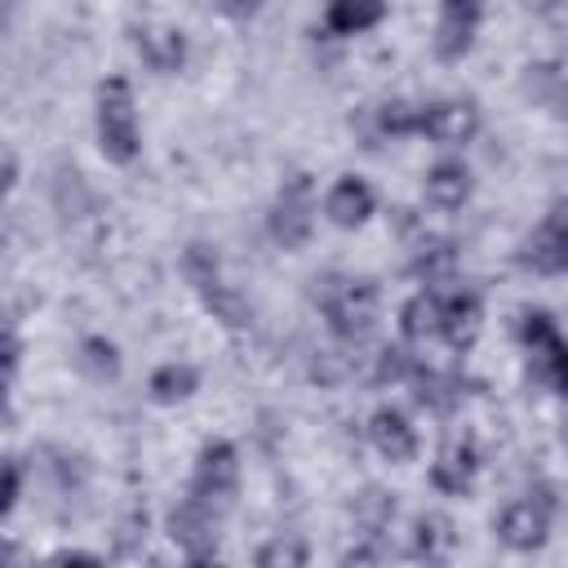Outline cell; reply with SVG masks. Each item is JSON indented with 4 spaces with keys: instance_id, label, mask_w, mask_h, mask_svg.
<instances>
[{
    "instance_id": "1",
    "label": "cell",
    "mask_w": 568,
    "mask_h": 568,
    "mask_svg": "<svg viewBox=\"0 0 568 568\" xmlns=\"http://www.w3.org/2000/svg\"><path fill=\"white\" fill-rule=\"evenodd\" d=\"M315 302L328 315V328L346 342H359L373 333L377 324V284L373 280H355V275H324L315 280Z\"/></svg>"
},
{
    "instance_id": "2",
    "label": "cell",
    "mask_w": 568,
    "mask_h": 568,
    "mask_svg": "<svg viewBox=\"0 0 568 568\" xmlns=\"http://www.w3.org/2000/svg\"><path fill=\"white\" fill-rule=\"evenodd\" d=\"M98 146L106 160L129 164L138 160V106L124 75H111L98 84Z\"/></svg>"
},
{
    "instance_id": "3",
    "label": "cell",
    "mask_w": 568,
    "mask_h": 568,
    "mask_svg": "<svg viewBox=\"0 0 568 568\" xmlns=\"http://www.w3.org/2000/svg\"><path fill=\"white\" fill-rule=\"evenodd\" d=\"M519 342L528 351V377L550 386V390H559L564 386V337L555 328V315L541 311V306L537 311L528 306L519 315Z\"/></svg>"
},
{
    "instance_id": "4",
    "label": "cell",
    "mask_w": 568,
    "mask_h": 568,
    "mask_svg": "<svg viewBox=\"0 0 568 568\" xmlns=\"http://www.w3.org/2000/svg\"><path fill=\"white\" fill-rule=\"evenodd\" d=\"M240 484V457L226 439H213L200 448L195 457V475H191V501H200L204 510H226Z\"/></svg>"
},
{
    "instance_id": "5",
    "label": "cell",
    "mask_w": 568,
    "mask_h": 568,
    "mask_svg": "<svg viewBox=\"0 0 568 568\" xmlns=\"http://www.w3.org/2000/svg\"><path fill=\"white\" fill-rule=\"evenodd\" d=\"M555 506H559L555 488L541 484L528 501H510V506L501 510V519H497V537H501L510 550H537V546H546Z\"/></svg>"
},
{
    "instance_id": "6",
    "label": "cell",
    "mask_w": 568,
    "mask_h": 568,
    "mask_svg": "<svg viewBox=\"0 0 568 568\" xmlns=\"http://www.w3.org/2000/svg\"><path fill=\"white\" fill-rule=\"evenodd\" d=\"M311 226H315L311 178H306V173H293V178L280 186V200H275V209H271V235H275V244L297 248V244H306Z\"/></svg>"
},
{
    "instance_id": "7",
    "label": "cell",
    "mask_w": 568,
    "mask_h": 568,
    "mask_svg": "<svg viewBox=\"0 0 568 568\" xmlns=\"http://www.w3.org/2000/svg\"><path fill=\"white\" fill-rule=\"evenodd\" d=\"M519 266L532 275H559L568 266V226H564V204H555L546 213V222L524 240L519 248Z\"/></svg>"
},
{
    "instance_id": "8",
    "label": "cell",
    "mask_w": 568,
    "mask_h": 568,
    "mask_svg": "<svg viewBox=\"0 0 568 568\" xmlns=\"http://www.w3.org/2000/svg\"><path fill=\"white\" fill-rule=\"evenodd\" d=\"M417 129L444 146H462L475 138L479 129V106L470 98H444V102H430L426 111H417Z\"/></svg>"
},
{
    "instance_id": "9",
    "label": "cell",
    "mask_w": 568,
    "mask_h": 568,
    "mask_svg": "<svg viewBox=\"0 0 568 568\" xmlns=\"http://www.w3.org/2000/svg\"><path fill=\"white\" fill-rule=\"evenodd\" d=\"M475 31H479V4H470V0H448V4L439 9V22H435V53H439L444 62H457L462 53H470Z\"/></svg>"
},
{
    "instance_id": "10",
    "label": "cell",
    "mask_w": 568,
    "mask_h": 568,
    "mask_svg": "<svg viewBox=\"0 0 568 568\" xmlns=\"http://www.w3.org/2000/svg\"><path fill=\"white\" fill-rule=\"evenodd\" d=\"M169 537L191 555V559H204L213 546H217V519H213V510H204L200 501H182V506H173V515H169Z\"/></svg>"
},
{
    "instance_id": "11",
    "label": "cell",
    "mask_w": 568,
    "mask_h": 568,
    "mask_svg": "<svg viewBox=\"0 0 568 568\" xmlns=\"http://www.w3.org/2000/svg\"><path fill=\"white\" fill-rule=\"evenodd\" d=\"M133 44L151 71H178L186 62V36L178 27L142 22V27H133Z\"/></svg>"
},
{
    "instance_id": "12",
    "label": "cell",
    "mask_w": 568,
    "mask_h": 568,
    "mask_svg": "<svg viewBox=\"0 0 568 568\" xmlns=\"http://www.w3.org/2000/svg\"><path fill=\"white\" fill-rule=\"evenodd\" d=\"M475 475H479V453H475L466 439H448V444L439 448L435 466H430V484H435L439 493H470Z\"/></svg>"
},
{
    "instance_id": "13",
    "label": "cell",
    "mask_w": 568,
    "mask_h": 568,
    "mask_svg": "<svg viewBox=\"0 0 568 568\" xmlns=\"http://www.w3.org/2000/svg\"><path fill=\"white\" fill-rule=\"evenodd\" d=\"M368 439L386 462H408L417 453V435H413V426L399 408H377L368 417Z\"/></svg>"
},
{
    "instance_id": "14",
    "label": "cell",
    "mask_w": 568,
    "mask_h": 568,
    "mask_svg": "<svg viewBox=\"0 0 568 568\" xmlns=\"http://www.w3.org/2000/svg\"><path fill=\"white\" fill-rule=\"evenodd\" d=\"M479 324H484V311H479L475 293H457L439 306V333L453 351H470L475 337H479Z\"/></svg>"
},
{
    "instance_id": "15",
    "label": "cell",
    "mask_w": 568,
    "mask_h": 568,
    "mask_svg": "<svg viewBox=\"0 0 568 568\" xmlns=\"http://www.w3.org/2000/svg\"><path fill=\"white\" fill-rule=\"evenodd\" d=\"M324 213H328V222H337V226H359V222H368V213H373V186H368L364 178H337L333 191H328V200H324Z\"/></svg>"
},
{
    "instance_id": "16",
    "label": "cell",
    "mask_w": 568,
    "mask_h": 568,
    "mask_svg": "<svg viewBox=\"0 0 568 568\" xmlns=\"http://www.w3.org/2000/svg\"><path fill=\"white\" fill-rule=\"evenodd\" d=\"M453 546H457V528H453L448 515L426 510V515L413 519V555H417V559H426V564H444V559L453 555Z\"/></svg>"
},
{
    "instance_id": "17",
    "label": "cell",
    "mask_w": 568,
    "mask_h": 568,
    "mask_svg": "<svg viewBox=\"0 0 568 568\" xmlns=\"http://www.w3.org/2000/svg\"><path fill=\"white\" fill-rule=\"evenodd\" d=\"M470 195V169L457 164V160H439L430 173H426V200L435 209H462Z\"/></svg>"
},
{
    "instance_id": "18",
    "label": "cell",
    "mask_w": 568,
    "mask_h": 568,
    "mask_svg": "<svg viewBox=\"0 0 568 568\" xmlns=\"http://www.w3.org/2000/svg\"><path fill=\"white\" fill-rule=\"evenodd\" d=\"M408 271H413L417 280H426V284L448 280V275L457 271V244H453V240H439V235L422 240L417 253H413V262H408Z\"/></svg>"
},
{
    "instance_id": "19",
    "label": "cell",
    "mask_w": 568,
    "mask_h": 568,
    "mask_svg": "<svg viewBox=\"0 0 568 568\" xmlns=\"http://www.w3.org/2000/svg\"><path fill=\"white\" fill-rule=\"evenodd\" d=\"M382 4H373V0H337V4H328V13H324V27L333 31V36H359V31H368L373 22H382Z\"/></svg>"
},
{
    "instance_id": "20",
    "label": "cell",
    "mask_w": 568,
    "mask_h": 568,
    "mask_svg": "<svg viewBox=\"0 0 568 568\" xmlns=\"http://www.w3.org/2000/svg\"><path fill=\"white\" fill-rule=\"evenodd\" d=\"M351 519H355L359 532L377 537V532L390 528V519H395V497H390L386 488H364V493H355V501H351Z\"/></svg>"
},
{
    "instance_id": "21",
    "label": "cell",
    "mask_w": 568,
    "mask_h": 568,
    "mask_svg": "<svg viewBox=\"0 0 568 568\" xmlns=\"http://www.w3.org/2000/svg\"><path fill=\"white\" fill-rule=\"evenodd\" d=\"M439 297L435 293H417V297H408L404 302V311H399V328H404V337H413V342H426V337H435L439 333Z\"/></svg>"
},
{
    "instance_id": "22",
    "label": "cell",
    "mask_w": 568,
    "mask_h": 568,
    "mask_svg": "<svg viewBox=\"0 0 568 568\" xmlns=\"http://www.w3.org/2000/svg\"><path fill=\"white\" fill-rule=\"evenodd\" d=\"M195 386H200V373L191 364H164L151 373V399H160V404H178V399L195 395Z\"/></svg>"
},
{
    "instance_id": "23",
    "label": "cell",
    "mask_w": 568,
    "mask_h": 568,
    "mask_svg": "<svg viewBox=\"0 0 568 568\" xmlns=\"http://www.w3.org/2000/svg\"><path fill=\"white\" fill-rule=\"evenodd\" d=\"M182 271H186V280L200 288V297L209 293V288H217L222 284V262H217V253L209 248V244H186V253H182Z\"/></svg>"
},
{
    "instance_id": "24",
    "label": "cell",
    "mask_w": 568,
    "mask_h": 568,
    "mask_svg": "<svg viewBox=\"0 0 568 568\" xmlns=\"http://www.w3.org/2000/svg\"><path fill=\"white\" fill-rule=\"evenodd\" d=\"M413 382H417V404L422 408H435V413H448L457 404V382L435 373V368H413Z\"/></svg>"
},
{
    "instance_id": "25",
    "label": "cell",
    "mask_w": 568,
    "mask_h": 568,
    "mask_svg": "<svg viewBox=\"0 0 568 568\" xmlns=\"http://www.w3.org/2000/svg\"><path fill=\"white\" fill-rule=\"evenodd\" d=\"M204 306L213 311V320H222L226 328H244L253 320V306L244 302V293H235L231 284H217L204 293Z\"/></svg>"
},
{
    "instance_id": "26",
    "label": "cell",
    "mask_w": 568,
    "mask_h": 568,
    "mask_svg": "<svg viewBox=\"0 0 568 568\" xmlns=\"http://www.w3.org/2000/svg\"><path fill=\"white\" fill-rule=\"evenodd\" d=\"M257 568H306V541L284 532V537H271L262 550H257Z\"/></svg>"
},
{
    "instance_id": "27",
    "label": "cell",
    "mask_w": 568,
    "mask_h": 568,
    "mask_svg": "<svg viewBox=\"0 0 568 568\" xmlns=\"http://www.w3.org/2000/svg\"><path fill=\"white\" fill-rule=\"evenodd\" d=\"M80 368H84L89 377L106 382V377L120 373V355H115V346H111L106 337H89V342L80 346Z\"/></svg>"
},
{
    "instance_id": "28",
    "label": "cell",
    "mask_w": 568,
    "mask_h": 568,
    "mask_svg": "<svg viewBox=\"0 0 568 568\" xmlns=\"http://www.w3.org/2000/svg\"><path fill=\"white\" fill-rule=\"evenodd\" d=\"M377 129L390 133V138H404V133L417 129V111L408 102H382L377 106Z\"/></svg>"
},
{
    "instance_id": "29",
    "label": "cell",
    "mask_w": 568,
    "mask_h": 568,
    "mask_svg": "<svg viewBox=\"0 0 568 568\" xmlns=\"http://www.w3.org/2000/svg\"><path fill=\"white\" fill-rule=\"evenodd\" d=\"M413 359H408V351H399V346H386L382 355H377V368H373V377L377 382H399V377H413Z\"/></svg>"
},
{
    "instance_id": "30",
    "label": "cell",
    "mask_w": 568,
    "mask_h": 568,
    "mask_svg": "<svg viewBox=\"0 0 568 568\" xmlns=\"http://www.w3.org/2000/svg\"><path fill=\"white\" fill-rule=\"evenodd\" d=\"M13 364H18V337L0 320V404H4V390H9V377H13Z\"/></svg>"
},
{
    "instance_id": "31",
    "label": "cell",
    "mask_w": 568,
    "mask_h": 568,
    "mask_svg": "<svg viewBox=\"0 0 568 568\" xmlns=\"http://www.w3.org/2000/svg\"><path fill=\"white\" fill-rule=\"evenodd\" d=\"M18 501V466L13 462H0V515Z\"/></svg>"
},
{
    "instance_id": "32",
    "label": "cell",
    "mask_w": 568,
    "mask_h": 568,
    "mask_svg": "<svg viewBox=\"0 0 568 568\" xmlns=\"http://www.w3.org/2000/svg\"><path fill=\"white\" fill-rule=\"evenodd\" d=\"M337 568H382V559H377V550L373 546H355V550H346L342 555V564Z\"/></svg>"
},
{
    "instance_id": "33",
    "label": "cell",
    "mask_w": 568,
    "mask_h": 568,
    "mask_svg": "<svg viewBox=\"0 0 568 568\" xmlns=\"http://www.w3.org/2000/svg\"><path fill=\"white\" fill-rule=\"evenodd\" d=\"M0 568H27V555H22V546H13V541H0Z\"/></svg>"
},
{
    "instance_id": "34",
    "label": "cell",
    "mask_w": 568,
    "mask_h": 568,
    "mask_svg": "<svg viewBox=\"0 0 568 568\" xmlns=\"http://www.w3.org/2000/svg\"><path fill=\"white\" fill-rule=\"evenodd\" d=\"M53 568H102V564H98L93 555H62Z\"/></svg>"
},
{
    "instance_id": "35",
    "label": "cell",
    "mask_w": 568,
    "mask_h": 568,
    "mask_svg": "<svg viewBox=\"0 0 568 568\" xmlns=\"http://www.w3.org/2000/svg\"><path fill=\"white\" fill-rule=\"evenodd\" d=\"M9 182H13V164H9V160H4V164H0V195H4V191H9Z\"/></svg>"
},
{
    "instance_id": "36",
    "label": "cell",
    "mask_w": 568,
    "mask_h": 568,
    "mask_svg": "<svg viewBox=\"0 0 568 568\" xmlns=\"http://www.w3.org/2000/svg\"><path fill=\"white\" fill-rule=\"evenodd\" d=\"M191 568H222V564H217V559H209V555H204V559H191Z\"/></svg>"
}]
</instances>
